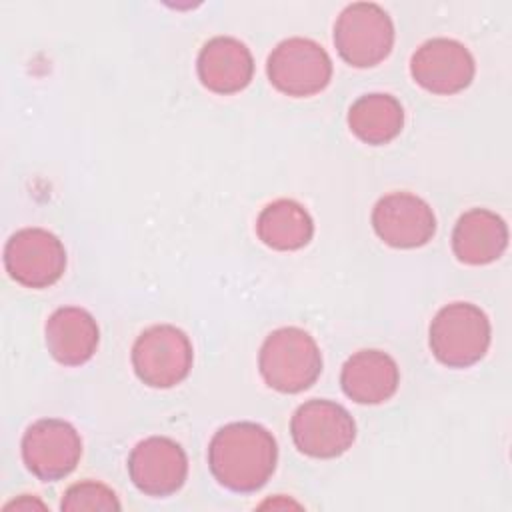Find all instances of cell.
<instances>
[{
    "label": "cell",
    "instance_id": "7a4b0ae2",
    "mask_svg": "<svg viewBox=\"0 0 512 512\" xmlns=\"http://www.w3.org/2000/svg\"><path fill=\"white\" fill-rule=\"evenodd\" d=\"M258 368L270 388L282 394H296L318 380L322 354L306 330L284 326L266 336L258 354Z\"/></svg>",
    "mask_w": 512,
    "mask_h": 512
},
{
    "label": "cell",
    "instance_id": "4fadbf2b",
    "mask_svg": "<svg viewBox=\"0 0 512 512\" xmlns=\"http://www.w3.org/2000/svg\"><path fill=\"white\" fill-rule=\"evenodd\" d=\"M198 78L216 94L244 90L254 74V60L248 46L232 36L208 40L198 54Z\"/></svg>",
    "mask_w": 512,
    "mask_h": 512
},
{
    "label": "cell",
    "instance_id": "ac0fdd59",
    "mask_svg": "<svg viewBox=\"0 0 512 512\" xmlns=\"http://www.w3.org/2000/svg\"><path fill=\"white\" fill-rule=\"evenodd\" d=\"M350 132L372 146L394 140L404 126L402 104L392 94H364L348 110Z\"/></svg>",
    "mask_w": 512,
    "mask_h": 512
},
{
    "label": "cell",
    "instance_id": "2e32d148",
    "mask_svg": "<svg viewBox=\"0 0 512 512\" xmlns=\"http://www.w3.org/2000/svg\"><path fill=\"white\" fill-rule=\"evenodd\" d=\"M506 246L508 228L498 214L486 208H472L458 218L452 250L460 262L472 266L490 264L502 256Z\"/></svg>",
    "mask_w": 512,
    "mask_h": 512
},
{
    "label": "cell",
    "instance_id": "9c48e42d",
    "mask_svg": "<svg viewBox=\"0 0 512 512\" xmlns=\"http://www.w3.org/2000/svg\"><path fill=\"white\" fill-rule=\"evenodd\" d=\"M82 456L78 430L58 418H42L30 424L22 436V460L44 482L66 478Z\"/></svg>",
    "mask_w": 512,
    "mask_h": 512
},
{
    "label": "cell",
    "instance_id": "5b68a950",
    "mask_svg": "<svg viewBox=\"0 0 512 512\" xmlns=\"http://www.w3.org/2000/svg\"><path fill=\"white\" fill-rule=\"evenodd\" d=\"M194 352L190 338L172 324L146 328L132 346L136 376L150 388H172L192 368Z\"/></svg>",
    "mask_w": 512,
    "mask_h": 512
},
{
    "label": "cell",
    "instance_id": "5bb4252c",
    "mask_svg": "<svg viewBox=\"0 0 512 512\" xmlns=\"http://www.w3.org/2000/svg\"><path fill=\"white\" fill-rule=\"evenodd\" d=\"M400 382L398 364L382 350H358L342 366L340 384L344 394L358 404L390 400Z\"/></svg>",
    "mask_w": 512,
    "mask_h": 512
},
{
    "label": "cell",
    "instance_id": "7c38bea8",
    "mask_svg": "<svg viewBox=\"0 0 512 512\" xmlns=\"http://www.w3.org/2000/svg\"><path fill=\"white\" fill-rule=\"evenodd\" d=\"M372 226L382 242L394 248H418L432 240L436 216L426 200L410 192L382 196L372 210Z\"/></svg>",
    "mask_w": 512,
    "mask_h": 512
},
{
    "label": "cell",
    "instance_id": "ba28073f",
    "mask_svg": "<svg viewBox=\"0 0 512 512\" xmlns=\"http://www.w3.org/2000/svg\"><path fill=\"white\" fill-rule=\"evenodd\" d=\"M4 266L12 280L26 288H48L66 268L60 238L44 228H22L4 246Z\"/></svg>",
    "mask_w": 512,
    "mask_h": 512
},
{
    "label": "cell",
    "instance_id": "8992f818",
    "mask_svg": "<svg viewBox=\"0 0 512 512\" xmlns=\"http://www.w3.org/2000/svg\"><path fill=\"white\" fill-rule=\"evenodd\" d=\"M266 74L282 94L304 98L322 92L332 78L328 52L310 38H286L268 56Z\"/></svg>",
    "mask_w": 512,
    "mask_h": 512
},
{
    "label": "cell",
    "instance_id": "9a60e30c",
    "mask_svg": "<svg viewBox=\"0 0 512 512\" xmlns=\"http://www.w3.org/2000/svg\"><path fill=\"white\" fill-rule=\"evenodd\" d=\"M46 348L50 356L64 366L88 362L100 340L94 316L78 306H62L50 314L44 326Z\"/></svg>",
    "mask_w": 512,
    "mask_h": 512
},
{
    "label": "cell",
    "instance_id": "52a82bcc",
    "mask_svg": "<svg viewBox=\"0 0 512 512\" xmlns=\"http://www.w3.org/2000/svg\"><path fill=\"white\" fill-rule=\"evenodd\" d=\"M290 434L302 454L336 458L352 446L356 424L342 404L314 398L296 408L290 420Z\"/></svg>",
    "mask_w": 512,
    "mask_h": 512
},
{
    "label": "cell",
    "instance_id": "6da1fadb",
    "mask_svg": "<svg viewBox=\"0 0 512 512\" xmlns=\"http://www.w3.org/2000/svg\"><path fill=\"white\" fill-rule=\"evenodd\" d=\"M278 446L270 430L254 422L222 426L210 440L208 466L220 486L232 492H256L274 474Z\"/></svg>",
    "mask_w": 512,
    "mask_h": 512
},
{
    "label": "cell",
    "instance_id": "8fae6325",
    "mask_svg": "<svg viewBox=\"0 0 512 512\" xmlns=\"http://www.w3.org/2000/svg\"><path fill=\"white\" fill-rule=\"evenodd\" d=\"M474 72L472 54L452 38L426 40L410 60L414 82L432 94H456L468 88Z\"/></svg>",
    "mask_w": 512,
    "mask_h": 512
},
{
    "label": "cell",
    "instance_id": "d6986e66",
    "mask_svg": "<svg viewBox=\"0 0 512 512\" xmlns=\"http://www.w3.org/2000/svg\"><path fill=\"white\" fill-rule=\"evenodd\" d=\"M60 508L70 510H120V502L112 488L96 480L72 484L60 502Z\"/></svg>",
    "mask_w": 512,
    "mask_h": 512
},
{
    "label": "cell",
    "instance_id": "e0dca14e",
    "mask_svg": "<svg viewBox=\"0 0 512 512\" xmlns=\"http://www.w3.org/2000/svg\"><path fill=\"white\" fill-rule=\"evenodd\" d=\"M258 238L274 250H298L312 240L314 222L308 210L296 200L270 202L256 220Z\"/></svg>",
    "mask_w": 512,
    "mask_h": 512
},
{
    "label": "cell",
    "instance_id": "30bf717a",
    "mask_svg": "<svg viewBox=\"0 0 512 512\" xmlns=\"http://www.w3.org/2000/svg\"><path fill=\"white\" fill-rule=\"evenodd\" d=\"M128 474L142 494L158 498L170 496L186 482L188 458L184 448L172 438L150 436L132 448Z\"/></svg>",
    "mask_w": 512,
    "mask_h": 512
},
{
    "label": "cell",
    "instance_id": "3957f363",
    "mask_svg": "<svg viewBox=\"0 0 512 512\" xmlns=\"http://www.w3.org/2000/svg\"><path fill=\"white\" fill-rule=\"evenodd\" d=\"M490 332V320L478 306L452 302L430 324V350L444 366L468 368L484 358Z\"/></svg>",
    "mask_w": 512,
    "mask_h": 512
},
{
    "label": "cell",
    "instance_id": "277c9868",
    "mask_svg": "<svg viewBox=\"0 0 512 512\" xmlns=\"http://www.w3.org/2000/svg\"><path fill=\"white\" fill-rule=\"evenodd\" d=\"M334 44L344 62L356 68H370L390 54L394 24L378 4L354 2L336 18Z\"/></svg>",
    "mask_w": 512,
    "mask_h": 512
}]
</instances>
